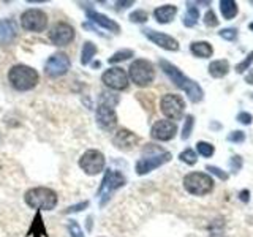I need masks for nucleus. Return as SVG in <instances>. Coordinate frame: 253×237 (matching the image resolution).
Wrapping results in <instances>:
<instances>
[{
  "label": "nucleus",
  "mask_w": 253,
  "mask_h": 237,
  "mask_svg": "<svg viewBox=\"0 0 253 237\" xmlns=\"http://www.w3.org/2000/svg\"><path fill=\"white\" fill-rule=\"evenodd\" d=\"M228 70H229L228 60H215V62H212L211 65H209V75L212 78H217L218 79V78L226 76Z\"/></svg>",
  "instance_id": "4be33fe9"
},
{
  "label": "nucleus",
  "mask_w": 253,
  "mask_h": 237,
  "mask_svg": "<svg viewBox=\"0 0 253 237\" xmlns=\"http://www.w3.org/2000/svg\"><path fill=\"white\" fill-rule=\"evenodd\" d=\"M134 52L131 49H122V51H117L113 57H109V63H119V62H124V60H128L130 57H133Z\"/></svg>",
  "instance_id": "bb28decb"
},
{
  "label": "nucleus",
  "mask_w": 253,
  "mask_h": 237,
  "mask_svg": "<svg viewBox=\"0 0 253 237\" xmlns=\"http://www.w3.org/2000/svg\"><path fill=\"white\" fill-rule=\"evenodd\" d=\"M75 29L67 22H57L49 32V40L54 46H67L75 40Z\"/></svg>",
  "instance_id": "f8f14e48"
},
{
  "label": "nucleus",
  "mask_w": 253,
  "mask_h": 237,
  "mask_svg": "<svg viewBox=\"0 0 253 237\" xmlns=\"http://www.w3.org/2000/svg\"><path fill=\"white\" fill-rule=\"evenodd\" d=\"M147 18H149V14H147L144 10H136V11H133V13L130 14V21H131V22H138V24L146 22Z\"/></svg>",
  "instance_id": "2f4dec72"
},
{
  "label": "nucleus",
  "mask_w": 253,
  "mask_h": 237,
  "mask_svg": "<svg viewBox=\"0 0 253 237\" xmlns=\"http://www.w3.org/2000/svg\"><path fill=\"white\" fill-rule=\"evenodd\" d=\"M228 141H231V142H242V141H245V134H244V131H233L228 136Z\"/></svg>",
  "instance_id": "e433bc0d"
},
{
  "label": "nucleus",
  "mask_w": 253,
  "mask_h": 237,
  "mask_svg": "<svg viewBox=\"0 0 253 237\" xmlns=\"http://www.w3.org/2000/svg\"><path fill=\"white\" fill-rule=\"evenodd\" d=\"M8 81L13 85V89L19 92L32 90L38 84L40 76L37 70L29 65H14L8 71Z\"/></svg>",
  "instance_id": "f03ea898"
},
{
  "label": "nucleus",
  "mask_w": 253,
  "mask_h": 237,
  "mask_svg": "<svg viewBox=\"0 0 253 237\" xmlns=\"http://www.w3.org/2000/svg\"><path fill=\"white\" fill-rule=\"evenodd\" d=\"M87 18H89L92 22L98 24V26H101L103 29H106L109 32H113V34H119L121 32V27H119V24L113 19H109L108 16L101 14L98 11H93L90 10V8H87Z\"/></svg>",
  "instance_id": "a211bd4d"
},
{
  "label": "nucleus",
  "mask_w": 253,
  "mask_h": 237,
  "mask_svg": "<svg viewBox=\"0 0 253 237\" xmlns=\"http://www.w3.org/2000/svg\"><path fill=\"white\" fill-rule=\"evenodd\" d=\"M241 196H242V201H245V202L249 201V192H247V190H244Z\"/></svg>",
  "instance_id": "79ce46f5"
},
{
  "label": "nucleus",
  "mask_w": 253,
  "mask_h": 237,
  "mask_svg": "<svg viewBox=\"0 0 253 237\" xmlns=\"http://www.w3.org/2000/svg\"><path fill=\"white\" fill-rule=\"evenodd\" d=\"M97 54V46L92 41H85L83 46V54H81V63L83 65H89L93 55Z\"/></svg>",
  "instance_id": "a878e982"
},
{
  "label": "nucleus",
  "mask_w": 253,
  "mask_h": 237,
  "mask_svg": "<svg viewBox=\"0 0 253 237\" xmlns=\"http://www.w3.org/2000/svg\"><path fill=\"white\" fill-rule=\"evenodd\" d=\"M193 123H195V117L193 116H187L184 130H182V139H188L190 138V134H192V130H193Z\"/></svg>",
  "instance_id": "c756f323"
},
{
  "label": "nucleus",
  "mask_w": 253,
  "mask_h": 237,
  "mask_svg": "<svg viewBox=\"0 0 253 237\" xmlns=\"http://www.w3.org/2000/svg\"><path fill=\"white\" fill-rule=\"evenodd\" d=\"M190 51H192L193 55H196V57H201V59H208L212 55L213 49L211 43L208 41H195L190 44Z\"/></svg>",
  "instance_id": "412c9836"
},
{
  "label": "nucleus",
  "mask_w": 253,
  "mask_h": 237,
  "mask_svg": "<svg viewBox=\"0 0 253 237\" xmlns=\"http://www.w3.org/2000/svg\"><path fill=\"white\" fill-rule=\"evenodd\" d=\"M176 14H177V6H174V5L158 6V8H155V11H154L155 19L160 22V24H168V22H171Z\"/></svg>",
  "instance_id": "aec40b11"
},
{
  "label": "nucleus",
  "mask_w": 253,
  "mask_h": 237,
  "mask_svg": "<svg viewBox=\"0 0 253 237\" xmlns=\"http://www.w3.org/2000/svg\"><path fill=\"white\" fill-rule=\"evenodd\" d=\"M101 81L106 87L113 90H125L128 87V75H126V71L124 68L113 67L103 73Z\"/></svg>",
  "instance_id": "9b49d317"
},
{
  "label": "nucleus",
  "mask_w": 253,
  "mask_h": 237,
  "mask_svg": "<svg viewBox=\"0 0 253 237\" xmlns=\"http://www.w3.org/2000/svg\"><path fill=\"white\" fill-rule=\"evenodd\" d=\"M237 120L242 122L244 125H250L253 118H252V116L249 113H241L239 116H237Z\"/></svg>",
  "instance_id": "58836bf2"
},
{
  "label": "nucleus",
  "mask_w": 253,
  "mask_h": 237,
  "mask_svg": "<svg viewBox=\"0 0 253 237\" xmlns=\"http://www.w3.org/2000/svg\"><path fill=\"white\" fill-rule=\"evenodd\" d=\"M198 19H200V11H198V8L188 3L187 13L184 16V26L185 27H193V26H196Z\"/></svg>",
  "instance_id": "393cba45"
},
{
  "label": "nucleus",
  "mask_w": 253,
  "mask_h": 237,
  "mask_svg": "<svg viewBox=\"0 0 253 237\" xmlns=\"http://www.w3.org/2000/svg\"><path fill=\"white\" fill-rule=\"evenodd\" d=\"M134 2L133 0H130V2H117L116 5L119 6V8H126V6H130V5H133Z\"/></svg>",
  "instance_id": "a19ab883"
},
{
  "label": "nucleus",
  "mask_w": 253,
  "mask_h": 237,
  "mask_svg": "<svg viewBox=\"0 0 253 237\" xmlns=\"http://www.w3.org/2000/svg\"><path fill=\"white\" fill-rule=\"evenodd\" d=\"M177 133V125L171 120H158L150 130V136L157 141H171Z\"/></svg>",
  "instance_id": "dca6fc26"
},
{
  "label": "nucleus",
  "mask_w": 253,
  "mask_h": 237,
  "mask_svg": "<svg viewBox=\"0 0 253 237\" xmlns=\"http://www.w3.org/2000/svg\"><path fill=\"white\" fill-rule=\"evenodd\" d=\"M138 142H139V138L133 131L126 128L117 130L113 136V144L121 150H131L138 146Z\"/></svg>",
  "instance_id": "f3484780"
},
{
  "label": "nucleus",
  "mask_w": 253,
  "mask_h": 237,
  "mask_svg": "<svg viewBox=\"0 0 253 237\" xmlns=\"http://www.w3.org/2000/svg\"><path fill=\"white\" fill-rule=\"evenodd\" d=\"M196 150H198V154L203 155V157H212L213 152H215V149H213L212 144H209V142H204V141H200L196 144Z\"/></svg>",
  "instance_id": "cd10ccee"
},
{
  "label": "nucleus",
  "mask_w": 253,
  "mask_h": 237,
  "mask_svg": "<svg viewBox=\"0 0 253 237\" xmlns=\"http://www.w3.org/2000/svg\"><path fill=\"white\" fill-rule=\"evenodd\" d=\"M204 24H206L208 27H215L217 24H218L217 16H215V13H213L212 10H209L208 13L204 14Z\"/></svg>",
  "instance_id": "f704fd0d"
},
{
  "label": "nucleus",
  "mask_w": 253,
  "mask_h": 237,
  "mask_svg": "<svg viewBox=\"0 0 253 237\" xmlns=\"http://www.w3.org/2000/svg\"><path fill=\"white\" fill-rule=\"evenodd\" d=\"M252 62H253V51L247 55V59H245L244 62L237 63V65H236V71H237V73H244V71L252 65Z\"/></svg>",
  "instance_id": "72a5a7b5"
},
{
  "label": "nucleus",
  "mask_w": 253,
  "mask_h": 237,
  "mask_svg": "<svg viewBox=\"0 0 253 237\" xmlns=\"http://www.w3.org/2000/svg\"><path fill=\"white\" fill-rule=\"evenodd\" d=\"M208 171H211L212 174H215L217 177H220L221 180H226L228 179V174L226 172H223L220 168H215V166H208V168H206Z\"/></svg>",
  "instance_id": "4c0bfd02"
},
{
  "label": "nucleus",
  "mask_w": 253,
  "mask_h": 237,
  "mask_svg": "<svg viewBox=\"0 0 253 237\" xmlns=\"http://www.w3.org/2000/svg\"><path fill=\"white\" fill-rule=\"evenodd\" d=\"M24 199L26 204L32 209H38V210H52L57 205V193L51 188L46 187H37V188H30L24 195Z\"/></svg>",
  "instance_id": "7ed1b4c3"
},
{
  "label": "nucleus",
  "mask_w": 253,
  "mask_h": 237,
  "mask_svg": "<svg viewBox=\"0 0 253 237\" xmlns=\"http://www.w3.org/2000/svg\"><path fill=\"white\" fill-rule=\"evenodd\" d=\"M158 63H160V68L163 70V73L172 81V84L179 87L180 90H184L193 103H198L203 100L204 92L201 87L198 85V82H195L193 79L187 78L176 65H172V63H169L168 60H160Z\"/></svg>",
  "instance_id": "f257e3e1"
},
{
  "label": "nucleus",
  "mask_w": 253,
  "mask_h": 237,
  "mask_svg": "<svg viewBox=\"0 0 253 237\" xmlns=\"http://www.w3.org/2000/svg\"><path fill=\"white\" fill-rule=\"evenodd\" d=\"M89 205V201H84V202H79L75 205H70L68 209H65V213H75V212H81L83 209H85Z\"/></svg>",
  "instance_id": "c9c22d12"
},
{
  "label": "nucleus",
  "mask_w": 253,
  "mask_h": 237,
  "mask_svg": "<svg viewBox=\"0 0 253 237\" xmlns=\"http://www.w3.org/2000/svg\"><path fill=\"white\" fill-rule=\"evenodd\" d=\"M142 34H144L152 43L163 47V49H166V51H179V41L176 38H172L166 34H162V32L152 30V29H144L142 30Z\"/></svg>",
  "instance_id": "2eb2a0df"
},
{
  "label": "nucleus",
  "mask_w": 253,
  "mask_h": 237,
  "mask_svg": "<svg viewBox=\"0 0 253 237\" xmlns=\"http://www.w3.org/2000/svg\"><path fill=\"white\" fill-rule=\"evenodd\" d=\"M105 155H103L100 150H87L79 158V168H81L85 174L89 176H95V174L101 172L105 169Z\"/></svg>",
  "instance_id": "6e6552de"
},
{
  "label": "nucleus",
  "mask_w": 253,
  "mask_h": 237,
  "mask_svg": "<svg viewBox=\"0 0 253 237\" xmlns=\"http://www.w3.org/2000/svg\"><path fill=\"white\" fill-rule=\"evenodd\" d=\"M220 37L223 40H228V41H234V40L237 38V30L234 27L223 29V30H220Z\"/></svg>",
  "instance_id": "473e14b6"
},
{
  "label": "nucleus",
  "mask_w": 253,
  "mask_h": 237,
  "mask_svg": "<svg viewBox=\"0 0 253 237\" xmlns=\"http://www.w3.org/2000/svg\"><path fill=\"white\" fill-rule=\"evenodd\" d=\"M220 10H221V14H223L225 19H233L234 16L237 14V3L234 0H221L220 2Z\"/></svg>",
  "instance_id": "5701e85b"
},
{
  "label": "nucleus",
  "mask_w": 253,
  "mask_h": 237,
  "mask_svg": "<svg viewBox=\"0 0 253 237\" xmlns=\"http://www.w3.org/2000/svg\"><path fill=\"white\" fill-rule=\"evenodd\" d=\"M249 29H250V30L253 32V22H250V24H249Z\"/></svg>",
  "instance_id": "c03bdc74"
},
{
  "label": "nucleus",
  "mask_w": 253,
  "mask_h": 237,
  "mask_svg": "<svg viewBox=\"0 0 253 237\" xmlns=\"http://www.w3.org/2000/svg\"><path fill=\"white\" fill-rule=\"evenodd\" d=\"M95 118H97V123H98L100 128L105 130V131H113L117 125L116 111L113 106H108V105H98Z\"/></svg>",
  "instance_id": "4468645a"
},
{
  "label": "nucleus",
  "mask_w": 253,
  "mask_h": 237,
  "mask_svg": "<svg viewBox=\"0 0 253 237\" xmlns=\"http://www.w3.org/2000/svg\"><path fill=\"white\" fill-rule=\"evenodd\" d=\"M124 185H125V177L122 176V174L114 171V169H108L105 172V177H103L101 185H100L98 193H97V196L100 198V204L105 205L109 201L111 195H113L117 188H121Z\"/></svg>",
  "instance_id": "423d86ee"
},
{
  "label": "nucleus",
  "mask_w": 253,
  "mask_h": 237,
  "mask_svg": "<svg viewBox=\"0 0 253 237\" xmlns=\"http://www.w3.org/2000/svg\"><path fill=\"white\" fill-rule=\"evenodd\" d=\"M171 160V154L169 152H162L158 155H152V157H144L138 160L136 163V172L139 176H144V174L154 171L157 168H160L162 164L168 163Z\"/></svg>",
  "instance_id": "ddd939ff"
},
{
  "label": "nucleus",
  "mask_w": 253,
  "mask_h": 237,
  "mask_svg": "<svg viewBox=\"0 0 253 237\" xmlns=\"http://www.w3.org/2000/svg\"><path fill=\"white\" fill-rule=\"evenodd\" d=\"M21 26L29 32H43L47 26V16L40 8H29L21 14Z\"/></svg>",
  "instance_id": "1a4fd4ad"
},
{
  "label": "nucleus",
  "mask_w": 253,
  "mask_h": 237,
  "mask_svg": "<svg viewBox=\"0 0 253 237\" xmlns=\"http://www.w3.org/2000/svg\"><path fill=\"white\" fill-rule=\"evenodd\" d=\"M245 81H247L249 84H253V73H250L247 78H245Z\"/></svg>",
  "instance_id": "37998d69"
},
{
  "label": "nucleus",
  "mask_w": 253,
  "mask_h": 237,
  "mask_svg": "<svg viewBox=\"0 0 253 237\" xmlns=\"http://www.w3.org/2000/svg\"><path fill=\"white\" fill-rule=\"evenodd\" d=\"M162 113L169 118V120H180L185 111V101L182 100L180 95L176 93H166L160 101Z\"/></svg>",
  "instance_id": "0eeeda50"
},
{
  "label": "nucleus",
  "mask_w": 253,
  "mask_h": 237,
  "mask_svg": "<svg viewBox=\"0 0 253 237\" xmlns=\"http://www.w3.org/2000/svg\"><path fill=\"white\" fill-rule=\"evenodd\" d=\"M16 35H18V27L11 19L0 21V44L8 46L14 41Z\"/></svg>",
  "instance_id": "6ab92c4d"
},
{
  "label": "nucleus",
  "mask_w": 253,
  "mask_h": 237,
  "mask_svg": "<svg viewBox=\"0 0 253 237\" xmlns=\"http://www.w3.org/2000/svg\"><path fill=\"white\" fill-rule=\"evenodd\" d=\"M154 78H155V70L149 60L136 59L128 68V79H131V81L139 87L149 85L154 81Z\"/></svg>",
  "instance_id": "39448f33"
},
{
  "label": "nucleus",
  "mask_w": 253,
  "mask_h": 237,
  "mask_svg": "<svg viewBox=\"0 0 253 237\" xmlns=\"http://www.w3.org/2000/svg\"><path fill=\"white\" fill-rule=\"evenodd\" d=\"M29 236H34V237H46V228L43 225V220H42V213L37 212V215L34 218V223H32V229L29 231Z\"/></svg>",
  "instance_id": "b1692460"
},
{
  "label": "nucleus",
  "mask_w": 253,
  "mask_h": 237,
  "mask_svg": "<svg viewBox=\"0 0 253 237\" xmlns=\"http://www.w3.org/2000/svg\"><path fill=\"white\" fill-rule=\"evenodd\" d=\"M231 163H233V169H234V171H237V169H239L241 166H242V158L236 155V157H233Z\"/></svg>",
  "instance_id": "ea45409f"
},
{
  "label": "nucleus",
  "mask_w": 253,
  "mask_h": 237,
  "mask_svg": "<svg viewBox=\"0 0 253 237\" xmlns=\"http://www.w3.org/2000/svg\"><path fill=\"white\" fill-rule=\"evenodd\" d=\"M184 188L190 195L204 196L212 192L213 179L206 172H190L184 177Z\"/></svg>",
  "instance_id": "20e7f679"
},
{
  "label": "nucleus",
  "mask_w": 253,
  "mask_h": 237,
  "mask_svg": "<svg viewBox=\"0 0 253 237\" xmlns=\"http://www.w3.org/2000/svg\"><path fill=\"white\" fill-rule=\"evenodd\" d=\"M70 67H71V62L68 55L65 52H57L47 59L44 65V73L49 78H60L68 73Z\"/></svg>",
  "instance_id": "9d476101"
},
{
  "label": "nucleus",
  "mask_w": 253,
  "mask_h": 237,
  "mask_svg": "<svg viewBox=\"0 0 253 237\" xmlns=\"http://www.w3.org/2000/svg\"><path fill=\"white\" fill-rule=\"evenodd\" d=\"M179 158H180V161H184L190 166L196 164V161H198V157L195 154V150H192V149H185L184 152L179 155Z\"/></svg>",
  "instance_id": "c85d7f7f"
},
{
  "label": "nucleus",
  "mask_w": 253,
  "mask_h": 237,
  "mask_svg": "<svg viewBox=\"0 0 253 237\" xmlns=\"http://www.w3.org/2000/svg\"><path fill=\"white\" fill-rule=\"evenodd\" d=\"M68 231H70V236H71V237H84L83 229H81V226L78 225V221H76V220H70V223H68Z\"/></svg>",
  "instance_id": "7c9ffc66"
}]
</instances>
